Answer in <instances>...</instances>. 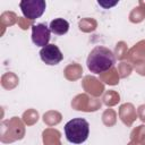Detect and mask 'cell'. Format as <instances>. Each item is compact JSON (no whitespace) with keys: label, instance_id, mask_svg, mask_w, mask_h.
Returning a JSON list of instances; mask_svg holds the SVG:
<instances>
[{"label":"cell","instance_id":"obj_6","mask_svg":"<svg viewBox=\"0 0 145 145\" xmlns=\"http://www.w3.org/2000/svg\"><path fill=\"white\" fill-rule=\"evenodd\" d=\"M49 28L54 35H63L69 29V23L63 18H54L50 22Z\"/></svg>","mask_w":145,"mask_h":145},{"label":"cell","instance_id":"obj_5","mask_svg":"<svg viewBox=\"0 0 145 145\" xmlns=\"http://www.w3.org/2000/svg\"><path fill=\"white\" fill-rule=\"evenodd\" d=\"M51 39V31L45 24H35L32 25V42L36 46L44 48L49 44Z\"/></svg>","mask_w":145,"mask_h":145},{"label":"cell","instance_id":"obj_3","mask_svg":"<svg viewBox=\"0 0 145 145\" xmlns=\"http://www.w3.org/2000/svg\"><path fill=\"white\" fill-rule=\"evenodd\" d=\"M19 7L26 18L34 20L44 14L46 3L44 0H22L19 2Z\"/></svg>","mask_w":145,"mask_h":145},{"label":"cell","instance_id":"obj_1","mask_svg":"<svg viewBox=\"0 0 145 145\" xmlns=\"http://www.w3.org/2000/svg\"><path fill=\"white\" fill-rule=\"evenodd\" d=\"M116 63V57L113 52L105 46L97 45L92 49L86 59L87 68L91 72L102 74L111 69Z\"/></svg>","mask_w":145,"mask_h":145},{"label":"cell","instance_id":"obj_7","mask_svg":"<svg viewBox=\"0 0 145 145\" xmlns=\"http://www.w3.org/2000/svg\"><path fill=\"white\" fill-rule=\"evenodd\" d=\"M97 3L100 5V6H102V7H104V8H108V7H113V6H116L117 3H118V1H116V2H112V3H104V2H102V1H97Z\"/></svg>","mask_w":145,"mask_h":145},{"label":"cell","instance_id":"obj_2","mask_svg":"<svg viewBox=\"0 0 145 145\" xmlns=\"http://www.w3.org/2000/svg\"><path fill=\"white\" fill-rule=\"evenodd\" d=\"M65 135L69 143L82 144L89 135V123L84 118H72L65 125Z\"/></svg>","mask_w":145,"mask_h":145},{"label":"cell","instance_id":"obj_4","mask_svg":"<svg viewBox=\"0 0 145 145\" xmlns=\"http://www.w3.org/2000/svg\"><path fill=\"white\" fill-rule=\"evenodd\" d=\"M41 60L48 66H56L63 59V54L56 44H48L40 50Z\"/></svg>","mask_w":145,"mask_h":145}]
</instances>
